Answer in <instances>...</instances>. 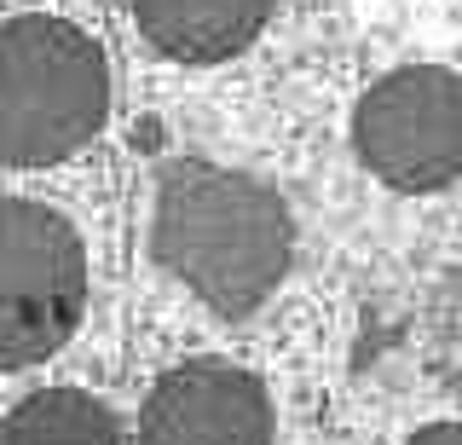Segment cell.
<instances>
[{
  "instance_id": "1",
  "label": "cell",
  "mask_w": 462,
  "mask_h": 445,
  "mask_svg": "<svg viewBox=\"0 0 462 445\" xmlns=\"http://www.w3.org/2000/svg\"><path fill=\"white\" fill-rule=\"evenodd\" d=\"M151 255L202 307L220 319H249L283 283L295 220L266 180L185 156L156 174Z\"/></svg>"
},
{
  "instance_id": "2",
  "label": "cell",
  "mask_w": 462,
  "mask_h": 445,
  "mask_svg": "<svg viewBox=\"0 0 462 445\" xmlns=\"http://www.w3.org/2000/svg\"><path fill=\"white\" fill-rule=\"evenodd\" d=\"M110 122V64L87 30L47 12L0 23V156L52 168L87 151Z\"/></svg>"
},
{
  "instance_id": "3",
  "label": "cell",
  "mask_w": 462,
  "mask_h": 445,
  "mask_svg": "<svg viewBox=\"0 0 462 445\" xmlns=\"http://www.w3.org/2000/svg\"><path fill=\"white\" fill-rule=\"evenodd\" d=\"M0 232V365L29 370L81 329L87 243L58 209L6 197Z\"/></svg>"
},
{
  "instance_id": "4",
  "label": "cell",
  "mask_w": 462,
  "mask_h": 445,
  "mask_svg": "<svg viewBox=\"0 0 462 445\" xmlns=\"http://www.w3.org/2000/svg\"><path fill=\"white\" fill-rule=\"evenodd\" d=\"M353 151L382 185L411 197L462 180V76L445 64H404L370 81L353 110Z\"/></svg>"
},
{
  "instance_id": "5",
  "label": "cell",
  "mask_w": 462,
  "mask_h": 445,
  "mask_svg": "<svg viewBox=\"0 0 462 445\" xmlns=\"http://www.w3.org/2000/svg\"><path fill=\"white\" fill-rule=\"evenodd\" d=\"M272 394L231 358H185L139 405V445H272Z\"/></svg>"
},
{
  "instance_id": "6",
  "label": "cell",
  "mask_w": 462,
  "mask_h": 445,
  "mask_svg": "<svg viewBox=\"0 0 462 445\" xmlns=\"http://www.w3.org/2000/svg\"><path fill=\"white\" fill-rule=\"evenodd\" d=\"M151 52L173 64H226L249 52L278 0H127Z\"/></svg>"
},
{
  "instance_id": "7",
  "label": "cell",
  "mask_w": 462,
  "mask_h": 445,
  "mask_svg": "<svg viewBox=\"0 0 462 445\" xmlns=\"http://www.w3.org/2000/svg\"><path fill=\"white\" fill-rule=\"evenodd\" d=\"M0 445H122V422L81 387H41L12 405Z\"/></svg>"
},
{
  "instance_id": "8",
  "label": "cell",
  "mask_w": 462,
  "mask_h": 445,
  "mask_svg": "<svg viewBox=\"0 0 462 445\" xmlns=\"http://www.w3.org/2000/svg\"><path fill=\"white\" fill-rule=\"evenodd\" d=\"M411 445H462V422H428L411 434Z\"/></svg>"
}]
</instances>
